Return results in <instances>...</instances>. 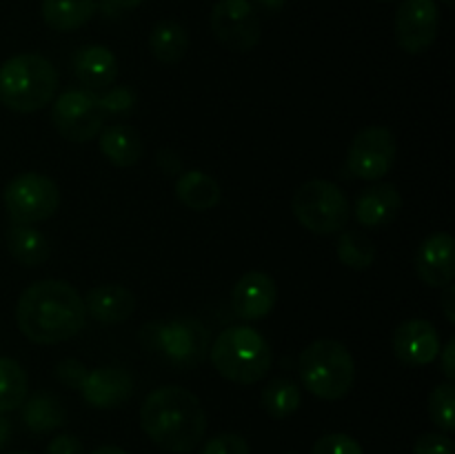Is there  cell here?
Returning <instances> with one entry per match:
<instances>
[{
  "label": "cell",
  "instance_id": "1",
  "mask_svg": "<svg viewBox=\"0 0 455 454\" xmlns=\"http://www.w3.org/2000/svg\"><path fill=\"white\" fill-rule=\"evenodd\" d=\"M87 320L78 289L60 279L29 285L16 305V323L22 336L38 345H58L74 338Z\"/></svg>",
  "mask_w": 455,
  "mask_h": 454
},
{
  "label": "cell",
  "instance_id": "2",
  "mask_svg": "<svg viewBox=\"0 0 455 454\" xmlns=\"http://www.w3.org/2000/svg\"><path fill=\"white\" fill-rule=\"evenodd\" d=\"M140 426L160 450L187 454L207 434V412L187 387L163 385L142 401Z\"/></svg>",
  "mask_w": 455,
  "mask_h": 454
},
{
  "label": "cell",
  "instance_id": "3",
  "mask_svg": "<svg viewBox=\"0 0 455 454\" xmlns=\"http://www.w3.org/2000/svg\"><path fill=\"white\" fill-rule=\"evenodd\" d=\"M213 368L235 385H256L269 374L274 352L267 338L249 325H231L209 347Z\"/></svg>",
  "mask_w": 455,
  "mask_h": 454
},
{
  "label": "cell",
  "instance_id": "4",
  "mask_svg": "<svg viewBox=\"0 0 455 454\" xmlns=\"http://www.w3.org/2000/svg\"><path fill=\"white\" fill-rule=\"evenodd\" d=\"M56 89V67L40 53H18L0 65V102L16 114L44 109Z\"/></svg>",
  "mask_w": 455,
  "mask_h": 454
},
{
  "label": "cell",
  "instance_id": "5",
  "mask_svg": "<svg viewBox=\"0 0 455 454\" xmlns=\"http://www.w3.org/2000/svg\"><path fill=\"white\" fill-rule=\"evenodd\" d=\"M298 372L311 394L323 401H338L354 387L355 361L340 341L320 338L300 352Z\"/></svg>",
  "mask_w": 455,
  "mask_h": 454
},
{
  "label": "cell",
  "instance_id": "6",
  "mask_svg": "<svg viewBox=\"0 0 455 454\" xmlns=\"http://www.w3.org/2000/svg\"><path fill=\"white\" fill-rule=\"evenodd\" d=\"M140 345L176 368H196L209 356L212 336L194 316H173L142 325Z\"/></svg>",
  "mask_w": 455,
  "mask_h": 454
},
{
  "label": "cell",
  "instance_id": "7",
  "mask_svg": "<svg viewBox=\"0 0 455 454\" xmlns=\"http://www.w3.org/2000/svg\"><path fill=\"white\" fill-rule=\"evenodd\" d=\"M293 216L307 231L318 236H329L342 231L349 223L351 207L345 191L331 181H307L293 194Z\"/></svg>",
  "mask_w": 455,
  "mask_h": 454
},
{
  "label": "cell",
  "instance_id": "8",
  "mask_svg": "<svg viewBox=\"0 0 455 454\" xmlns=\"http://www.w3.org/2000/svg\"><path fill=\"white\" fill-rule=\"evenodd\" d=\"M3 200L13 223L36 225L56 214L60 205V191L56 182L44 174L25 172L7 182Z\"/></svg>",
  "mask_w": 455,
  "mask_h": 454
},
{
  "label": "cell",
  "instance_id": "9",
  "mask_svg": "<svg viewBox=\"0 0 455 454\" xmlns=\"http://www.w3.org/2000/svg\"><path fill=\"white\" fill-rule=\"evenodd\" d=\"M52 123L67 141L89 142L102 132L105 111L98 105V98L87 89H67L56 101H52Z\"/></svg>",
  "mask_w": 455,
  "mask_h": 454
},
{
  "label": "cell",
  "instance_id": "10",
  "mask_svg": "<svg viewBox=\"0 0 455 454\" xmlns=\"http://www.w3.org/2000/svg\"><path fill=\"white\" fill-rule=\"evenodd\" d=\"M398 154V141L387 127H367L354 136L347 154V169L360 181H380L391 172Z\"/></svg>",
  "mask_w": 455,
  "mask_h": 454
},
{
  "label": "cell",
  "instance_id": "11",
  "mask_svg": "<svg viewBox=\"0 0 455 454\" xmlns=\"http://www.w3.org/2000/svg\"><path fill=\"white\" fill-rule=\"evenodd\" d=\"M209 22L218 43L231 52H251L260 43V16L251 0H218Z\"/></svg>",
  "mask_w": 455,
  "mask_h": 454
},
{
  "label": "cell",
  "instance_id": "12",
  "mask_svg": "<svg viewBox=\"0 0 455 454\" xmlns=\"http://www.w3.org/2000/svg\"><path fill=\"white\" fill-rule=\"evenodd\" d=\"M440 12L435 0H403L395 13V40L407 53H422L435 43Z\"/></svg>",
  "mask_w": 455,
  "mask_h": 454
},
{
  "label": "cell",
  "instance_id": "13",
  "mask_svg": "<svg viewBox=\"0 0 455 454\" xmlns=\"http://www.w3.org/2000/svg\"><path fill=\"white\" fill-rule=\"evenodd\" d=\"M440 334L427 319H409L394 332V354L404 365H431L440 354Z\"/></svg>",
  "mask_w": 455,
  "mask_h": 454
},
{
  "label": "cell",
  "instance_id": "14",
  "mask_svg": "<svg viewBox=\"0 0 455 454\" xmlns=\"http://www.w3.org/2000/svg\"><path fill=\"white\" fill-rule=\"evenodd\" d=\"M278 303V285L260 270L247 272L231 289V307L243 320H260L274 312Z\"/></svg>",
  "mask_w": 455,
  "mask_h": 454
},
{
  "label": "cell",
  "instance_id": "15",
  "mask_svg": "<svg viewBox=\"0 0 455 454\" xmlns=\"http://www.w3.org/2000/svg\"><path fill=\"white\" fill-rule=\"evenodd\" d=\"M416 272L429 288H447L455 279V240L447 231L427 236L416 252Z\"/></svg>",
  "mask_w": 455,
  "mask_h": 454
},
{
  "label": "cell",
  "instance_id": "16",
  "mask_svg": "<svg viewBox=\"0 0 455 454\" xmlns=\"http://www.w3.org/2000/svg\"><path fill=\"white\" fill-rule=\"evenodd\" d=\"M84 403L96 409H114L127 403L133 394V378L127 369L105 365V368L89 369L83 387Z\"/></svg>",
  "mask_w": 455,
  "mask_h": 454
},
{
  "label": "cell",
  "instance_id": "17",
  "mask_svg": "<svg viewBox=\"0 0 455 454\" xmlns=\"http://www.w3.org/2000/svg\"><path fill=\"white\" fill-rule=\"evenodd\" d=\"M400 209H403V194L391 182H376V185L367 187L360 191L354 205L355 218L367 230L387 227L395 221Z\"/></svg>",
  "mask_w": 455,
  "mask_h": 454
},
{
  "label": "cell",
  "instance_id": "18",
  "mask_svg": "<svg viewBox=\"0 0 455 454\" xmlns=\"http://www.w3.org/2000/svg\"><path fill=\"white\" fill-rule=\"evenodd\" d=\"M74 74L87 92H102L118 78V61L105 45H84L74 53Z\"/></svg>",
  "mask_w": 455,
  "mask_h": 454
},
{
  "label": "cell",
  "instance_id": "19",
  "mask_svg": "<svg viewBox=\"0 0 455 454\" xmlns=\"http://www.w3.org/2000/svg\"><path fill=\"white\" fill-rule=\"evenodd\" d=\"M83 301L87 316H92L93 320L105 325L124 323L136 312V296L124 285H98V288L89 289Z\"/></svg>",
  "mask_w": 455,
  "mask_h": 454
},
{
  "label": "cell",
  "instance_id": "20",
  "mask_svg": "<svg viewBox=\"0 0 455 454\" xmlns=\"http://www.w3.org/2000/svg\"><path fill=\"white\" fill-rule=\"evenodd\" d=\"M98 147L100 154L109 160L114 167H132L142 158L140 134L132 125L116 123L98 134Z\"/></svg>",
  "mask_w": 455,
  "mask_h": 454
},
{
  "label": "cell",
  "instance_id": "21",
  "mask_svg": "<svg viewBox=\"0 0 455 454\" xmlns=\"http://www.w3.org/2000/svg\"><path fill=\"white\" fill-rule=\"evenodd\" d=\"M98 3L96 0H43L40 13L49 29L60 31H76L87 25L96 16Z\"/></svg>",
  "mask_w": 455,
  "mask_h": 454
},
{
  "label": "cell",
  "instance_id": "22",
  "mask_svg": "<svg viewBox=\"0 0 455 454\" xmlns=\"http://www.w3.org/2000/svg\"><path fill=\"white\" fill-rule=\"evenodd\" d=\"M173 190H176L178 200L185 207L194 209V212L213 209L222 199L220 185L216 182V178L200 172V169H189V172L180 174Z\"/></svg>",
  "mask_w": 455,
  "mask_h": 454
},
{
  "label": "cell",
  "instance_id": "23",
  "mask_svg": "<svg viewBox=\"0 0 455 454\" xmlns=\"http://www.w3.org/2000/svg\"><path fill=\"white\" fill-rule=\"evenodd\" d=\"M22 408V423L29 427L36 434H44V432H53L58 427L65 426L67 409L62 401L52 392H36V394L27 396Z\"/></svg>",
  "mask_w": 455,
  "mask_h": 454
},
{
  "label": "cell",
  "instance_id": "24",
  "mask_svg": "<svg viewBox=\"0 0 455 454\" xmlns=\"http://www.w3.org/2000/svg\"><path fill=\"white\" fill-rule=\"evenodd\" d=\"M9 254L25 267H38L49 258V240L40 230L27 223H9L7 227Z\"/></svg>",
  "mask_w": 455,
  "mask_h": 454
},
{
  "label": "cell",
  "instance_id": "25",
  "mask_svg": "<svg viewBox=\"0 0 455 454\" xmlns=\"http://www.w3.org/2000/svg\"><path fill=\"white\" fill-rule=\"evenodd\" d=\"M151 56L163 65H178L189 52V34L176 20H160L149 34Z\"/></svg>",
  "mask_w": 455,
  "mask_h": 454
},
{
  "label": "cell",
  "instance_id": "26",
  "mask_svg": "<svg viewBox=\"0 0 455 454\" xmlns=\"http://www.w3.org/2000/svg\"><path fill=\"white\" fill-rule=\"evenodd\" d=\"M302 403L300 387L291 378L278 377L262 387L260 405L271 418H289L298 412Z\"/></svg>",
  "mask_w": 455,
  "mask_h": 454
},
{
  "label": "cell",
  "instance_id": "27",
  "mask_svg": "<svg viewBox=\"0 0 455 454\" xmlns=\"http://www.w3.org/2000/svg\"><path fill=\"white\" fill-rule=\"evenodd\" d=\"M29 396L27 372L16 359L0 356V414L13 412Z\"/></svg>",
  "mask_w": 455,
  "mask_h": 454
},
{
  "label": "cell",
  "instance_id": "28",
  "mask_svg": "<svg viewBox=\"0 0 455 454\" xmlns=\"http://www.w3.org/2000/svg\"><path fill=\"white\" fill-rule=\"evenodd\" d=\"M336 252L342 265L351 270H367L376 261V245L360 230L342 231L336 243Z\"/></svg>",
  "mask_w": 455,
  "mask_h": 454
},
{
  "label": "cell",
  "instance_id": "29",
  "mask_svg": "<svg viewBox=\"0 0 455 454\" xmlns=\"http://www.w3.org/2000/svg\"><path fill=\"white\" fill-rule=\"evenodd\" d=\"M429 417L440 432L451 434L455 430V385L453 381L438 383L429 394Z\"/></svg>",
  "mask_w": 455,
  "mask_h": 454
},
{
  "label": "cell",
  "instance_id": "30",
  "mask_svg": "<svg viewBox=\"0 0 455 454\" xmlns=\"http://www.w3.org/2000/svg\"><path fill=\"white\" fill-rule=\"evenodd\" d=\"M311 454H364V450L354 436L345 434V432H331L315 441Z\"/></svg>",
  "mask_w": 455,
  "mask_h": 454
},
{
  "label": "cell",
  "instance_id": "31",
  "mask_svg": "<svg viewBox=\"0 0 455 454\" xmlns=\"http://www.w3.org/2000/svg\"><path fill=\"white\" fill-rule=\"evenodd\" d=\"M200 454H251V450H249V443L244 436L234 434V432H225V434L212 436L204 443Z\"/></svg>",
  "mask_w": 455,
  "mask_h": 454
},
{
  "label": "cell",
  "instance_id": "32",
  "mask_svg": "<svg viewBox=\"0 0 455 454\" xmlns=\"http://www.w3.org/2000/svg\"><path fill=\"white\" fill-rule=\"evenodd\" d=\"M98 98V105L105 114H127L136 107V93L132 92L129 87H118V89H111L109 93L105 96H96Z\"/></svg>",
  "mask_w": 455,
  "mask_h": 454
},
{
  "label": "cell",
  "instance_id": "33",
  "mask_svg": "<svg viewBox=\"0 0 455 454\" xmlns=\"http://www.w3.org/2000/svg\"><path fill=\"white\" fill-rule=\"evenodd\" d=\"M413 454H453V441L444 432H427L416 439Z\"/></svg>",
  "mask_w": 455,
  "mask_h": 454
},
{
  "label": "cell",
  "instance_id": "34",
  "mask_svg": "<svg viewBox=\"0 0 455 454\" xmlns=\"http://www.w3.org/2000/svg\"><path fill=\"white\" fill-rule=\"evenodd\" d=\"M89 369L84 368L83 361L78 359H65L56 365V377L62 385L71 387V390H80L87 378Z\"/></svg>",
  "mask_w": 455,
  "mask_h": 454
},
{
  "label": "cell",
  "instance_id": "35",
  "mask_svg": "<svg viewBox=\"0 0 455 454\" xmlns=\"http://www.w3.org/2000/svg\"><path fill=\"white\" fill-rule=\"evenodd\" d=\"M84 445L78 436L74 434H58L49 441L44 454H83Z\"/></svg>",
  "mask_w": 455,
  "mask_h": 454
},
{
  "label": "cell",
  "instance_id": "36",
  "mask_svg": "<svg viewBox=\"0 0 455 454\" xmlns=\"http://www.w3.org/2000/svg\"><path fill=\"white\" fill-rule=\"evenodd\" d=\"M438 361H440V368H443L444 377H447V381H455V338L453 336L449 338L447 345L440 347Z\"/></svg>",
  "mask_w": 455,
  "mask_h": 454
},
{
  "label": "cell",
  "instance_id": "37",
  "mask_svg": "<svg viewBox=\"0 0 455 454\" xmlns=\"http://www.w3.org/2000/svg\"><path fill=\"white\" fill-rule=\"evenodd\" d=\"M440 305H443L444 316H447L449 323H455V288L453 283L443 288V298H440Z\"/></svg>",
  "mask_w": 455,
  "mask_h": 454
},
{
  "label": "cell",
  "instance_id": "38",
  "mask_svg": "<svg viewBox=\"0 0 455 454\" xmlns=\"http://www.w3.org/2000/svg\"><path fill=\"white\" fill-rule=\"evenodd\" d=\"M12 432H13L12 421H9L4 414H0V450L7 448V443L12 441Z\"/></svg>",
  "mask_w": 455,
  "mask_h": 454
},
{
  "label": "cell",
  "instance_id": "39",
  "mask_svg": "<svg viewBox=\"0 0 455 454\" xmlns=\"http://www.w3.org/2000/svg\"><path fill=\"white\" fill-rule=\"evenodd\" d=\"M111 4H114L116 9H124V12H129V9H136L140 7L142 0H109Z\"/></svg>",
  "mask_w": 455,
  "mask_h": 454
},
{
  "label": "cell",
  "instance_id": "40",
  "mask_svg": "<svg viewBox=\"0 0 455 454\" xmlns=\"http://www.w3.org/2000/svg\"><path fill=\"white\" fill-rule=\"evenodd\" d=\"M258 4H262L265 9H269V12H280V9L284 7V3L287 0H256Z\"/></svg>",
  "mask_w": 455,
  "mask_h": 454
},
{
  "label": "cell",
  "instance_id": "41",
  "mask_svg": "<svg viewBox=\"0 0 455 454\" xmlns=\"http://www.w3.org/2000/svg\"><path fill=\"white\" fill-rule=\"evenodd\" d=\"M92 454H127L123 448H118V445H100V448L93 450Z\"/></svg>",
  "mask_w": 455,
  "mask_h": 454
},
{
  "label": "cell",
  "instance_id": "42",
  "mask_svg": "<svg viewBox=\"0 0 455 454\" xmlns=\"http://www.w3.org/2000/svg\"><path fill=\"white\" fill-rule=\"evenodd\" d=\"M443 3L447 4V7H453V4H455V0H443Z\"/></svg>",
  "mask_w": 455,
  "mask_h": 454
},
{
  "label": "cell",
  "instance_id": "43",
  "mask_svg": "<svg viewBox=\"0 0 455 454\" xmlns=\"http://www.w3.org/2000/svg\"><path fill=\"white\" fill-rule=\"evenodd\" d=\"M12 454H31V452H12Z\"/></svg>",
  "mask_w": 455,
  "mask_h": 454
},
{
  "label": "cell",
  "instance_id": "44",
  "mask_svg": "<svg viewBox=\"0 0 455 454\" xmlns=\"http://www.w3.org/2000/svg\"><path fill=\"white\" fill-rule=\"evenodd\" d=\"M380 3H391V0H380Z\"/></svg>",
  "mask_w": 455,
  "mask_h": 454
},
{
  "label": "cell",
  "instance_id": "45",
  "mask_svg": "<svg viewBox=\"0 0 455 454\" xmlns=\"http://www.w3.org/2000/svg\"><path fill=\"white\" fill-rule=\"evenodd\" d=\"M287 454H298V452H287Z\"/></svg>",
  "mask_w": 455,
  "mask_h": 454
}]
</instances>
